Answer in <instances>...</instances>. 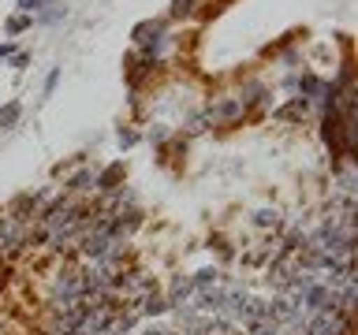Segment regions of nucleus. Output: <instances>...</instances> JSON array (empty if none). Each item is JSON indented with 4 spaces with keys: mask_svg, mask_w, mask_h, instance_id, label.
Listing matches in <instances>:
<instances>
[{
    "mask_svg": "<svg viewBox=\"0 0 358 335\" xmlns=\"http://www.w3.org/2000/svg\"><path fill=\"white\" fill-rule=\"evenodd\" d=\"M299 298H302V313H324V309H340V302H336V287L321 283V279H310V283L299 290Z\"/></svg>",
    "mask_w": 358,
    "mask_h": 335,
    "instance_id": "1",
    "label": "nucleus"
},
{
    "mask_svg": "<svg viewBox=\"0 0 358 335\" xmlns=\"http://www.w3.org/2000/svg\"><path fill=\"white\" fill-rule=\"evenodd\" d=\"M41 205H45V194H34V190H22V194H15V198L8 201L4 216H8V220H15V223H22V228H27L30 220H38Z\"/></svg>",
    "mask_w": 358,
    "mask_h": 335,
    "instance_id": "2",
    "label": "nucleus"
},
{
    "mask_svg": "<svg viewBox=\"0 0 358 335\" xmlns=\"http://www.w3.org/2000/svg\"><path fill=\"white\" fill-rule=\"evenodd\" d=\"M321 138H324V145L332 149V156H343V119H340V112H324V119H321Z\"/></svg>",
    "mask_w": 358,
    "mask_h": 335,
    "instance_id": "3",
    "label": "nucleus"
},
{
    "mask_svg": "<svg viewBox=\"0 0 358 335\" xmlns=\"http://www.w3.org/2000/svg\"><path fill=\"white\" fill-rule=\"evenodd\" d=\"M123 179H127V168H123V161H116V164L101 168V172L94 175V186H97V190H105V194H112V190H120V186H123Z\"/></svg>",
    "mask_w": 358,
    "mask_h": 335,
    "instance_id": "4",
    "label": "nucleus"
},
{
    "mask_svg": "<svg viewBox=\"0 0 358 335\" xmlns=\"http://www.w3.org/2000/svg\"><path fill=\"white\" fill-rule=\"evenodd\" d=\"M134 313L153 320V317H164V313H172V306H168V298L161 295V290H150V295L138 298V309H134Z\"/></svg>",
    "mask_w": 358,
    "mask_h": 335,
    "instance_id": "5",
    "label": "nucleus"
},
{
    "mask_svg": "<svg viewBox=\"0 0 358 335\" xmlns=\"http://www.w3.org/2000/svg\"><path fill=\"white\" fill-rule=\"evenodd\" d=\"M194 295H198V302H194L198 313H220L224 302H228V290L224 287H206V290H194Z\"/></svg>",
    "mask_w": 358,
    "mask_h": 335,
    "instance_id": "6",
    "label": "nucleus"
},
{
    "mask_svg": "<svg viewBox=\"0 0 358 335\" xmlns=\"http://www.w3.org/2000/svg\"><path fill=\"white\" fill-rule=\"evenodd\" d=\"M190 295H194V279H190V276H176L164 298H168V306H172V309H179V306H183V302H187Z\"/></svg>",
    "mask_w": 358,
    "mask_h": 335,
    "instance_id": "7",
    "label": "nucleus"
},
{
    "mask_svg": "<svg viewBox=\"0 0 358 335\" xmlns=\"http://www.w3.org/2000/svg\"><path fill=\"white\" fill-rule=\"evenodd\" d=\"M306 112H310V100H306V97H295V100H291V105L276 108L273 116H276L280 123H287V119H302V116H306Z\"/></svg>",
    "mask_w": 358,
    "mask_h": 335,
    "instance_id": "8",
    "label": "nucleus"
},
{
    "mask_svg": "<svg viewBox=\"0 0 358 335\" xmlns=\"http://www.w3.org/2000/svg\"><path fill=\"white\" fill-rule=\"evenodd\" d=\"M94 175H97V172H90V168L75 172V175L64 183V194H78V190H90V186H94Z\"/></svg>",
    "mask_w": 358,
    "mask_h": 335,
    "instance_id": "9",
    "label": "nucleus"
},
{
    "mask_svg": "<svg viewBox=\"0 0 358 335\" xmlns=\"http://www.w3.org/2000/svg\"><path fill=\"white\" fill-rule=\"evenodd\" d=\"M239 112H243L239 100H224V105H217V108L209 112V119H213V123H228V119L239 116Z\"/></svg>",
    "mask_w": 358,
    "mask_h": 335,
    "instance_id": "10",
    "label": "nucleus"
},
{
    "mask_svg": "<svg viewBox=\"0 0 358 335\" xmlns=\"http://www.w3.org/2000/svg\"><path fill=\"white\" fill-rule=\"evenodd\" d=\"M60 19H67V8H64V4H45L34 22H41V27H52V22H60Z\"/></svg>",
    "mask_w": 358,
    "mask_h": 335,
    "instance_id": "11",
    "label": "nucleus"
},
{
    "mask_svg": "<svg viewBox=\"0 0 358 335\" xmlns=\"http://www.w3.org/2000/svg\"><path fill=\"white\" fill-rule=\"evenodd\" d=\"M19 116H22V105L19 100H8V105L0 108V127H15Z\"/></svg>",
    "mask_w": 358,
    "mask_h": 335,
    "instance_id": "12",
    "label": "nucleus"
},
{
    "mask_svg": "<svg viewBox=\"0 0 358 335\" xmlns=\"http://www.w3.org/2000/svg\"><path fill=\"white\" fill-rule=\"evenodd\" d=\"M4 30L11 34V38H15V34H22V30H34V15H22V11H19V15H11V19L4 22Z\"/></svg>",
    "mask_w": 358,
    "mask_h": 335,
    "instance_id": "13",
    "label": "nucleus"
},
{
    "mask_svg": "<svg viewBox=\"0 0 358 335\" xmlns=\"http://www.w3.org/2000/svg\"><path fill=\"white\" fill-rule=\"evenodd\" d=\"M299 89H302V97L310 100L313 94H321V89H324V82H321L317 75H302V78H299Z\"/></svg>",
    "mask_w": 358,
    "mask_h": 335,
    "instance_id": "14",
    "label": "nucleus"
},
{
    "mask_svg": "<svg viewBox=\"0 0 358 335\" xmlns=\"http://www.w3.org/2000/svg\"><path fill=\"white\" fill-rule=\"evenodd\" d=\"M190 279H194V290H206V287H213L220 279V272H217V268H201V272H194Z\"/></svg>",
    "mask_w": 358,
    "mask_h": 335,
    "instance_id": "15",
    "label": "nucleus"
},
{
    "mask_svg": "<svg viewBox=\"0 0 358 335\" xmlns=\"http://www.w3.org/2000/svg\"><path fill=\"white\" fill-rule=\"evenodd\" d=\"M49 234H52V228H45V223H41L38 231H27V246H45V242H49Z\"/></svg>",
    "mask_w": 358,
    "mask_h": 335,
    "instance_id": "16",
    "label": "nucleus"
},
{
    "mask_svg": "<svg viewBox=\"0 0 358 335\" xmlns=\"http://www.w3.org/2000/svg\"><path fill=\"white\" fill-rule=\"evenodd\" d=\"M15 8L22 11V15H34V11L45 8V0H15Z\"/></svg>",
    "mask_w": 358,
    "mask_h": 335,
    "instance_id": "17",
    "label": "nucleus"
},
{
    "mask_svg": "<svg viewBox=\"0 0 358 335\" xmlns=\"http://www.w3.org/2000/svg\"><path fill=\"white\" fill-rule=\"evenodd\" d=\"M56 82H60V67H52V71H49V78H45V86H41V94L49 97L52 89H56Z\"/></svg>",
    "mask_w": 358,
    "mask_h": 335,
    "instance_id": "18",
    "label": "nucleus"
},
{
    "mask_svg": "<svg viewBox=\"0 0 358 335\" xmlns=\"http://www.w3.org/2000/svg\"><path fill=\"white\" fill-rule=\"evenodd\" d=\"M254 223H257V228H276V212H257V216H254Z\"/></svg>",
    "mask_w": 358,
    "mask_h": 335,
    "instance_id": "19",
    "label": "nucleus"
},
{
    "mask_svg": "<svg viewBox=\"0 0 358 335\" xmlns=\"http://www.w3.org/2000/svg\"><path fill=\"white\" fill-rule=\"evenodd\" d=\"M116 142L123 145V149H131V145H134V142H138V134H134V131H127V127H123V131L116 134Z\"/></svg>",
    "mask_w": 358,
    "mask_h": 335,
    "instance_id": "20",
    "label": "nucleus"
},
{
    "mask_svg": "<svg viewBox=\"0 0 358 335\" xmlns=\"http://www.w3.org/2000/svg\"><path fill=\"white\" fill-rule=\"evenodd\" d=\"M15 52H19L15 41H0V60H8V56H15Z\"/></svg>",
    "mask_w": 358,
    "mask_h": 335,
    "instance_id": "21",
    "label": "nucleus"
},
{
    "mask_svg": "<svg viewBox=\"0 0 358 335\" xmlns=\"http://www.w3.org/2000/svg\"><path fill=\"white\" fill-rule=\"evenodd\" d=\"M27 64H30L27 52H15V56H11V67H27Z\"/></svg>",
    "mask_w": 358,
    "mask_h": 335,
    "instance_id": "22",
    "label": "nucleus"
},
{
    "mask_svg": "<svg viewBox=\"0 0 358 335\" xmlns=\"http://www.w3.org/2000/svg\"><path fill=\"white\" fill-rule=\"evenodd\" d=\"M150 138H153V142H164V138H168V131H164V127H157V131H150Z\"/></svg>",
    "mask_w": 358,
    "mask_h": 335,
    "instance_id": "23",
    "label": "nucleus"
},
{
    "mask_svg": "<svg viewBox=\"0 0 358 335\" xmlns=\"http://www.w3.org/2000/svg\"><path fill=\"white\" fill-rule=\"evenodd\" d=\"M45 4H52V0H45Z\"/></svg>",
    "mask_w": 358,
    "mask_h": 335,
    "instance_id": "24",
    "label": "nucleus"
}]
</instances>
